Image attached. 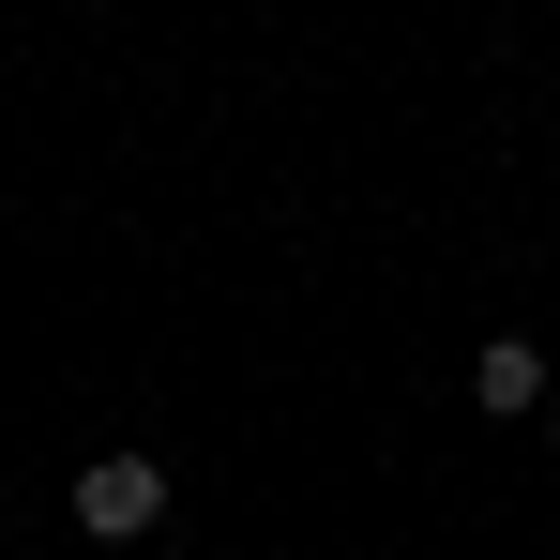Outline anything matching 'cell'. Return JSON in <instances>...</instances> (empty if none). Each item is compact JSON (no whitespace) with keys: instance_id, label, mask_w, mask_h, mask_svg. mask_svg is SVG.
<instances>
[{"instance_id":"obj_1","label":"cell","mask_w":560,"mask_h":560,"mask_svg":"<svg viewBox=\"0 0 560 560\" xmlns=\"http://www.w3.org/2000/svg\"><path fill=\"white\" fill-rule=\"evenodd\" d=\"M152 515H167V469L152 455H92L77 469V530H92V546H137Z\"/></svg>"},{"instance_id":"obj_2","label":"cell","mask_w":560,"mask_h":560,"mask_svg":"<svg viewBox=\"0 0 560 560\" xmlns=\"http://www.w3.org/2000/svg\"><path fill=\"white\" fill-rule=\"evenodd\" d=\"M469 394H485V409H500V424H530V409H546L560 378H546V349H530V334H500V349H485V364H469Z\"/></svg>"},{"instance_id":"obj_3","label":"cell","mask_w":560,"mask_h":560,"mask_svg":"<svg viewBox=\"0 0 560 560\" xmlns=\"http://www.w3.org/2000/svg\"><path fill=\"white\" fill-rule=\"evenodd\" d=\"M546 440H560V394H546Z\"/></svg>"}]
</instances>
